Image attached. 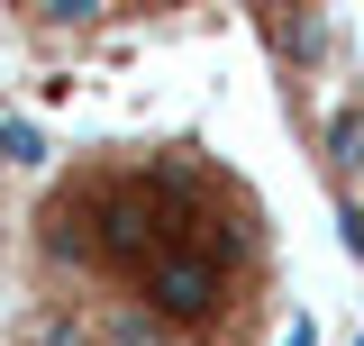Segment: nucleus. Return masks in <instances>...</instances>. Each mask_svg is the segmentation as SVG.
Listing matches in <instances>:
<instances>
[{"label": "nucleus", "instance_id": "f257e3e1", "mask_svg": "<svg viewBox=\"0 0 364 346\" xmlns=\"http://www.w3.org/2000/svg\"><path fill=\"white\" fill-rule=\"evenodd\" d=\"M210 292H219V273H210L200 256H155L146 264V319H164V328L210 319Z\"/></svg>", "mask_w": 364, "mask_h": 346}, {"label": "nucleus", "instance_id": "f03ea898", "mask_svg": "<svg viewBox=\"0 0 364 346\" xmlns=\"http://www.w3.org/2000/svg\"><path fill=\"white\" fill-rule=\"evenodd\" d=\"M318 164H328L337 192H364V110H337L318 128Z\"/></svg>", "mask_w": 364, "mask_h": 346}, {"label": "nucleus", "instance_id": "7ed1b4c3", "mask_svg": "<svg viewBox=\"0 0 364 346\" xmlns=\"http://www.w3.org/2000/svg\"><path fill=\"white\" fill-rule=\"evenodd\" d=\"M0 164H46V128H28V119H0Z\"/></svg>", "mask_w": 364, "mask_h": 346}, {"label": "nucleus", "instance_id": "20e7f679", "mask_svg": "<svg viewBox=\"0 0 364 346\" xmlns=\"http://www.w3.org/2000/svg\"><path fill=\"white\" fill-rule=\"evenodd\" d=\"M310 337H318L310 319H291V328H282V337H273V346H310Z\"/></svg>", "mask_w": 364, "mask_h": 346}, {"label": "nucleus", "instance_id": "39448f33", "mask_svg": "<svg viewBox=\"0 0 364 346\" xmlns=\"http://www.w3.org/2000/svg\"><path fill=\"white\" fill-rule=\"evenodd\" d=\"M355 346H364V337H355Z\"/></svg>", "mask_w": 364, "mask_h": 346}]
</instances>
